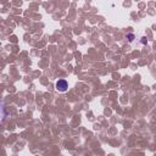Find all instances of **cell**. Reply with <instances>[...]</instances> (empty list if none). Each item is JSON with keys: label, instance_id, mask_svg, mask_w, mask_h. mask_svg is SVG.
Returning <instances> with one entry per match:
<instances>
[{"label": "cell", "instance_id": "cell-1", "mask_svg": "<svg viewBox=\"0 0 156 156\" xmlns=\"http://www.w3.org/2000/svg\"><path fill=\"white\" fill-rule=\"evenodd\" d=\"M67 88H68V84H67V82H66L65 79H58V80H57V83H56V89H57L58 91H66Z\"/></svg>", "mask_w": 156, "mask_h": 156}, {"label": "cell", "instance_id": "cell-2", "mask_svg": "<svg viewBox=\"0 0 156 156\" xmlns=\"http://www.w3.org/2000/svg\"><path fill=\"white\" fill-rule=\"evenodd\" d=\"M128 38H129V40H133V35H132V34H129Z\"/></svg>", "mask_w": 156, "mask_h": 156}]
</instances>
